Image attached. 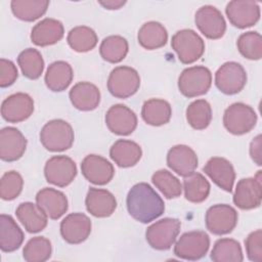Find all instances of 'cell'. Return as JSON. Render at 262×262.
Instances as JSON below:
<instances>
[{
	"label": "cell",
	"mask_w": 262,
	"mask_h": 262,
	"mask_svg": "<svg viewBox=\"0 0 262 262\" xmlns=\"http://www.w3.org/2000/svg\"><path fill=\"white\" fill-rule=\"evenodd\" d=\"M127 210L132 218L141 223H149L165 211V204L160 194L147 183L133 185L127 194Z\"/></svg>",
	"instance_id": "cell-1"
},
{
	"label": "cell",
	"mask_w": 262,
	"mask_h": 262,
	"mask_svg": "<svg viewBox=\"0 0 262 262\" xmlns=\"http://www.w3.org/2000/svg\"><path fill=\"white\" fill-rule=\"evenodd\" d=\"M75 135L72 126L64 120L47 122L40 131V141L49 151H63L72 147Z\"/></svg>",
	"instance_id": "cell-2"
},
{
	"label": "cell",
	"mask_w": 262,
	"mask_h": 262,
	"mask_svg": "<svg viewBox=\"0 0 262 262\" xmlns=\"http://www.w3.org/2000/svg\"><path fill=\"white\" fill-rule=\"evenodd\" d=\"M172 49L176 52L180 62L189 64L202 57L205 52V42L191 29L177 31L171 39Z\"/></svg>",
	"instance_id": "cell-3"
},
{
	"label": "cell",
	"mask_w": 262,
	"mask_h": 262,
	"mask_svg": "<svg viewBox=\"0 0 262 262\" xmlns=\"http://www.w3.org/2000/svg\"><path fill=\"white\" fill-rule=\"evenodd\" d=\"M212 85V73L204 66L184 69L178 78V89L185 97L206 94Z\"/></svg>",
	"instance_id": "cell-4"
},
{
	"label": "cell",
	"mask_w": 262,
	"mask_h": 262,
	"mask_svg": "<svg viewBox=\"0 0 262 262\" xmlns=\"http://www.w3.org/2000/svg\"><path fill=\"white\" fill-rule=\"evenodd\" d=\"M256 112L244 102H234L224 111L223 125L233 135L249 133L256 126Z\"/></svg>",
	"instance_id": "cell-5"
},
{
	"label": "cell",
	"mask_w": 262,
	"mask_h": 262,
	"mask_svg": "<svg viewBox=\"0 0 262 262\" xmlns=\"http://www.w3.org/2000/svg\"><path fill=\"white\" fill-rule=\"evenodd\" d=\"M181 222L176 218H163L147 227L145 238L148 245L159 251L169 250L180 232Z\"/></svg>",
	"instance_id": "cell-6"
},
{
	"label": "cell",
	"mask_w": 262,
	"mask_h": 262,
	"mask_svg": "<svg viewBox=\"0 0 262 262\" xmlns=\"http://www.w3.org/2000/svg\"><path fill=\"white\" fill-rule=\"evenodd\" d=\"M140 87L138 72L127 66L115 68L107 79V89L117 98H128L134 95Z\"/></svg>",
	"instance_id": "cell-7"
},
{
	"label": "cell",
	"mask_w": 262,
	"mask_h": 262,
	"mask_svg": "<svg viewBox=\"0 0 262 262\" xmlns=\"http://www.w3.org/2000/svg\"><path fill=\"white\" fill-rule=\"evenodd\" d=\"M210 248V237L207 232L194 230L183 233L174 246V254L180 259L195 261L206 256Z\"/></svg>",
	"instance_id": "cell-8"
},
{
	"label": "cell",
	"mask_w": 262,
	"mask_h": 262,
	"mask_svg": "<svg viewBox=\"0 0 262 262\" xmlns=\"http://www.w3.org/2000/svg\"><path fill=\"white\" fill-rule=\"evenodd\" d=\"M247 83V73L244 67L236 61L223 63L215 73V85L226 95L241 92Z\"/></svg>",
	"instance_id": "cell-9"
},
{
	"label": "cell",
	"mask_w": 262,
	"mask_h": 262,
	"mask_svg": "<svg viewBox=\"0 0 262 262\" xmlns=\"http://www.w3.org/2000/svg\"><path fill=\"white\" fill-rule=\"evenodd\" d=\"M236 210L226 204H217L210 207L205 216L207 229L215 235L230 233L237 224Z\"/></svg>",
	"instance_id": "cell-10"
},
{
	"label": "cell",
	"mask_w": 262,
	"mask_h": 262,
	"mask_svg": "<svg viewBox=\"0 0 262 262\" xmlns=\"http://www.w3.org/2000/svg\"><path fill=\"white\" fill-rule=\"evenodd\" d=\"M262 201V177L258 171L255 177L242 178L238 180L233 193L234 205L242 210L258 208Z\"/></svg>",
	"instance_id": "cell-11"
},
{
	"label": "cell",
	"mask_w": 262,
	"mask_h": 262,
	"mask_svg": "<svg viewBox=\"0 0 262 262\" xmlns=\"http://www.w3.org/2000/svg\"><path fill=\"white\" fill-rule=\"evenodd\" d=\"M44 175L47 182L58 187H66L77 176V166L68 156H53L45 164Z\"/></svg>",
	"instance_id": "cell-12"
},
{
	"label": "cell",
	"mask_w": 262,
	"mask_h": 262,
	"mask_svg": "<svg viewBox=\"0 0 262 262\" xmlns=\"http://www.w3.org/2000/svg\"><path fill=\"white\" fill-rule=\"evenodd\" d=\"M194 23L199 31L211 40L220 39L226 31V21L221 11L212 5L200 7L195 12Z\"/></svg>",
	"instance_id": "cell-13"
},
{
	"label": "cell",
	"mask_w": 262,
	"mask_h": 262,
	"mask_svg": "<svg viewBox=\"0 0 262 262\" xmlns=\"http://www.w3.org/2000/svg\"><path fill=\"white\" fill-rule=\"evenodd\" d=\"M225 13L232 26L246 29L256 25L260 19V6L254 1L232 0L227 3Z\"/></svg>",
	"instance_id": "cell-14"
},
{
	"label": "cell",
	"mask_w": 262,
	"mask_h": 262,
	"mask_svg": "<svg viewBox=\"0 0 262 262\" xmlns=\"http://www.w3.org/2000/svg\"><path fill=\"white\" fill-rule=\"evenodd\" d=\"M34 112L33 98L24 92L6 97L1 104V116L8 123H19L31 117Z\"/></svg>",
	"instance_id": "cell-15"
},
{
	"label": "cell",
	"mask_w": 262,
	"mask_h": 262,
	"mask_svg": "<svg viewBox=\"0 0 262 262\" xmlns=\"http://www.w3.org/2000/svg\"><path fill=\"white\" fill-rule=\"evenodd\" d=\"M105 124L108 130L117 135L126 136L135 131L137 117L135 113L125 104L112 105L105 114Z\"/></svg>",
	"instance_id": "cell-16"
},
{
	"label": "cell",
	"mask_w": 262,
	"mask_h": 262,
	"mask_svg": "<svg viewBox=\"0 0 262 262\" xmlns=\"http://www.w3.org/2000/svg\"><path fill=\"white\" fill-rule=\"evenodd\" d=\"M83 176L91 183L104 185L108 183L115 174L113 164L98 155H88L81 163Z\"/></svg>",
	"instance_id": "cell-17"
},
{
	"label": "cell",
	"mask_w": 262,
	"mask_h": 262,
	"mask_svg": "<svg viewBox=\"0 0 262 262\" xmlns=\"http://www.w3.org/2000/svg\"><path fill=\"white\" fill-rule=\"evenodd\" d=\"M91 226V220L85 214L71 213L60 222V234L69 244H81L90 235Z\"/></svg>",
	"instance_id": "cell-18"
},
{
	"label": "cell",
	"mask_w": 262,
	"mask_h": 262,
	"mask_svg": "<svg viewBox=\"0 0 262 262\" xmlns=\"http://www.w3.org/2000/svg\"><path fill=\"white\" fill-rule=\"evenodd\" d=\"M27 148V139L14 127H4L0 131V158L5 162L19 160Z\"/></svg>",
	"instance_id": "cell-19"
},
{
	"label": "cell",
	"mask_w": 262,
	"mask_h": 262,
	"mask_svg": "<svg viewBox=\"0 0 262 262\" xmlns=\"http://www.w3.org/2000/svg\"><path fill=\"white\" fill-rule=\"evenodd\" d=\"M213 182L227 192H231L235 180V172L232 164L225 158L213 157L208 160L203 168Z\"/></svg>",
	"instance_id": "cell-20"
},
{
	"label": "cell",
	"mask_w": 262,
	"mask_h": 262,
	"mask_svg": "<svg viewBox=\"0 0 262 262\" xmlns=\"http://www.w3.org/2000/svg\"><path fill=\"white\" fill-rule=\"evenodd\" d=\"M198 156L194 150L185 144H177L171 147L167 154L168 167L180 176H187L198 167Z\"/></svg>",
	"instance_id": "cell-21"
},
{
	"label": "cell",
	"mask_w": 262,
	"mask_h": 262,
	"mask_svg": "<svg viewBox=\"0 0 262 262\" xmlns=\"http://www.w3.org/2000/svg\"><path fill=\"white\" fill-rule=\"evenodd\" d=\"M36 204L53 220L59 219L69 208L68 198L62 191L55 188L44 187L36 194Z\"/></svg>",
	"instance_id": "cell-22"
},
{
	"label": "cell",
	"mask_w": 262,
	"mask_h": 262,
	"mask_svg": "<svg viewBox=\"0 0 262 262\" xmlns=\"http://www.w3.org/2000/svg\"><path fill=\"white\" fill-rule=\"evenodd\" d=\"M85 205L87 211L94 217L105 218L110 217L117 208V200L115 195L102 188L90 187L86 199Z\"/></svg>",
	"instance_id": "cell-23"
},
{
	"label": "cell",
	"mask_w": 262,
	"mask_h": 262,
	"mask_svg": "<svg viewBox=\"0 0 262 262\" xmlns=\"http://www.w3.org/2000/svg\"><path fill=\"white\" fill-rule=\"evenodd\" d=\"M64 35L63 25L60 20L46 17L37 23L31 32V41L37 46H49L57 43Z\"/></svg>",
	"instance_id": "cell-24"
},
{
	"label": "cell",
	"mask_w": 262,
	"mask_h": 262,
	"mask_svg": "<svg viewBox=\"0 0 262 262\" xmlns=\"http://www.w3.org/2000/svg\"><path fill=\"white\" fill-rule=\"evenodd\" d=\"M69 97L77 110L89 112L99 105L100 91L96 85L90 82H79L72 87Z\"/></svg>",
	"instance_id": "cell-25"
},
{
	"label": "cell",
	"mask_w": 262,
	"mask_h": 262,
	"mask_svg": "<svg viewBox=\"0 0 262 262\" xmlns=\"http://www.w3.org/2000/svg\"><path fill=\"white\" fill-rule=\"evenodd\" d=\"M15 215L30 233L40 232L47 226L48 216L37 204L31 202L19 204L15 210Z\"/></svg>",
	"instance_id": "cell-26"
},
{
	"label": "cell",
	"mask_w": 262,
	"mask_h": 262,
	"mask_svg": "<svg viewBox=\"0 0 262 262\" xmlns=\"http://www.w3.org/2000/svg\"><path fill=\"white\" fill-rule=\"evenodd\" d=\"M142 156V149L138 143L128 139L117 140L110 149L111 159L121 168L135 166Z\"/></svg>",
	"instance_id": "cell-27"
},
{
	"label": "cell",
	"mask_w": 262,
	"mask_h": 262,
	"mask_svg": "<svg viewBox=\"0 0 262 262\" xmlns=\"http://www.w3.org/2000/svg\"><path fill=\"white\" fill-rule=\"evenodd\" d=\"M25 235L20 227L10 215H0V249L2 252L10 253L17 250Z\"/></svg>",
	"instance_id": "cell-28"
},
{
	"label": "cell",
	"mask_w": 262,
	"mask_h": 262,
	"mask_svg": "<svg viewBox=\"0 0 262 262\" xmlns=\"http://www.w3.org/2000/svg\"><path fill=\"white\" fill-rule=\"evenodd\" d=\"M73 78L74 73L71 64L63 60H57L48 66L44 80L49 90L60 92L70 86Z\"/></svg>",
	"instance_id": "cell-29"
},
{
	"label": "cell",
	"mask_w": 262,
	"mask_h": 262,
	"mask_svg": "<svg viewBox=\"0 0 262 262\" xmlns=\"http://www.w3.org/2000/svg\"><path fill=\"white\" fill-rule=\"evenodd\" d=\"M138 43L147 50L159 49L166 45L168 41V32L159 21L150 20L141 26L137 35Z\"/></svg>",
	"instance_id": "cell-30"
},
{
	"label": "cell",
	"mask_w": 262,
	"mask_h": 262,
	"mask_svg": "<svg viewBox=\"0 0 262 262\" xmlns=\"http://www.w3.org/2000/svg\"><path fill=\"white\" fill-rule=\"evenodd\" d=\"M172 116V107L167 100L151 98L146 100L141 108L143 121L150 126H162L167 124Z\"/></svg>",
	"instance_id": "cell-31"
},
{
	"label": "cell",
	"mask_w": 262,
	"mask_h": 262,
	"mask_svg": "<svg viewBox=\"0 0 262 262\" xmlns=\"http://www.w3.org/2000/svg\"><path fill=\"white\" fill-rule=\"evenodd\" d=\"M49 6L47 0H12L10 8L15 17L24 21H34L45 14Z\"/></svg>",
	"instance_id": "cell-32"
},
{
	"label": "cell",
	"mask_w": 262,
	"mask_h": 262,
	"mask_svg": "<svg viewBox=\"0 0 262 262\" xmlns=\"http://www.w3.org/2000/svg\"><path fill=\"white\" fill-rule=\"evenodd\" d=\"M182 188L184 190V196L188 202L199 204L208 198L211 185L203 174L192 172L184 177Z\"/></svg>",
	"instance_id": "cell-33"
},
{
	"label": "cell",
	"mask_w": 262,
	"mask_h": 262,
	"mask_svg": "<svg viewBox=\"0 0 262 262\" xmlns=\"http://www.w3.org/2000/svg\"><path fill=\"white\" fill-rule=\"evenodd\" d=\"M129 50L128 41L119 35L105 37L99 46V53L103 60L111 63L122 61Z\"/></svg>",
	"instance_id": "cell-34"
},
{
	"label": "cell",
	"mask_w": 262,
	"mask_h": 262,
	"mask_svg": "<svg viewBox=\"0 0 262 262\" xmlns=\"http://www.w3.org/2000/svg\"><path fill=\"white\" fill-rule=\"evenodd\" d=\"M210 257L215 262H242L244 260L241 244L228 237L216 241Z\"/></svg>",
	"instance_id": "cell-35"
},
{
	"label": "cell",
	"mask_w": 262,
	"mask_h": 262,
	"mask_svg": "<svg viewBox=\"0 0 262 262\" xmlns=\"http://www.w3.org/2000/svg\"><path fill=\"white\" fill-rule=\"evenodd\" d=\"M67 41L74 51L87 52L96 46L98 38L95 31L90 27L78 26L69 32Z\"/></svg>",
	"instance_id": "cell-36"
},
{
	"label": "cell",
	"mask_w": 262,
	"mask_h": 262,
	"mask_svg": "<svg viewBox=\"0 0 262 262\" xmlns=\"http://www.w3.org/2000/svg\"><path fill=\"white\" fill-rule=\"evenodd\" d=\"M17 63L25 77L31 80L38 79L44 70V59L35 48H27L17 56Z\"/></svg>",
	"instance_id": "cell-37"
},
{
	"label": "cell",
	"mask_w": 262,
	"mask_h": 262,
	"mask_svg": "<svg viewBox=\"0 0 262 262\" xmlns=\"http://www.w3.org/2000/svg\"><path fill=\"white\" fill-rule=\"evenodd\" d=\"M187 123L195 130L206 129L212 120V108L205 99H196L186 107Z\"/></svg>",
	"instance_id": "cell-38"
},
{
	"label": "cell",
	"mask_w": 262,
	"mask_h": 262,
	"mask_svg": "<svg viewBox=\"0 0 262 262\" xmlns=\"http://www.w3.org/2000/svg\"><path fill=\"white\" fill-rule=\"evenodd\" d=\"M151 182L167 199L178 198L182 192V184L179 179L168 170L156 171L151 176Z\"/></svg>",
	"instance_id": "cell-39"
},
{
	"label": "cell",
	"mask_w": 262,
	"mask_h": 262,
	"mask_svg": "<svg viewBox=\"0 0 262 262\" xmlns=\"http://www.w3.org/2000/svg\"><path fill=\"white\" fill-rule=\"evenodd\" d=\"M51 253L50 241L44 236H35L26 244L23 257L28 262H45L51 257Z\"/></svg>",
	"instance_id": "cell-40"
},
{
	"label": "cell",
	"mask_w": 262,
	"mask_h": 262,
	"mask_svg": "<svg viewBox=\"0 0 262 262\" xmlns=\"http://www.w3.org/2000/svg\"><path fill=\"white\" fill-rule=\"evenodd\" d=\"M239 53L247 59L258 60L262 56V38L258 32L243 33L236 41Z\"/></svg>",
	"instance_id": "cell-41"
},
{
	"label": "cell",
	"mask_w": 262,
	"mask_h": 262,
	"mask_svg": "<svg viewBox=\"0 0 262 262\" xmlns=\"http://www.w3.org/2000/svg\"><path fill=\"white\" fill-rule=\"evenodd\" d=\"M24 187V179L16 171H8L3 174L0 180V196L4 201L16 199Z\"/></svg>",
	"instance_id": "cell-42"
},
{
	"label": "cell",
	"mask_w": 262,
	"mask_h": 262,
	"mask_svg": "<svg viewBox=\"0 0 262 262\" xmlns=\"http://www.w3.org/2000/svg\"><path fill=\"white\" fill-rule=\"evenodd\" d=\"M246 252L248 259L254 262H262V230L257 229L251 232L246 241Z\"/></svg>",
	"instance_id": "cell-43"
},
{
	"label": "cell",
	"mask_w": 262,
	"mask_h": 262,
	"mask_svg": "<svg viewBox=\"0 0 262 262\" xmlns=\"http://www.w3.org/2000/svg\"><path fill=\"white\" fill-rule=\"evenodd\" d=\"M18 73L15 64L5 58L0 59V87L5 88L12 85L17 79Z\"/></svg>",
	"instance_id": "cell-44"
},
{
	"label": "cell",
	"mask_w": 262,
	"mask_h": 262,
	"mask_svg": "<svg viewBox=\"0 0 262 262\" xmlns=\"http://www.w3.org/2000/svg\"><path fill=\"white\" fill-rule=\"evenodd\" d=\"M250 156L252 160L258 165L261 166V135H257L250 144Z\"/></svg>",
	"instance_id": "cell-45"
},
{
	"label": "cell",
	"mask_w": 262,
	"mask_h": 262,
	"mask_svg": "<svg viewBox=\"0 0 262 262\" xmlns=\"http://www.w3.org/2000/svg\"><path fill=\"white\" fill-rule=\"evenodd\" d=\"M101 6H103L105 9H120L123 5H125L126 1L122 0H107V1H99L98 2Z\"/></svg>",
	"instance_id": "cell-46"
}]
</instances>
